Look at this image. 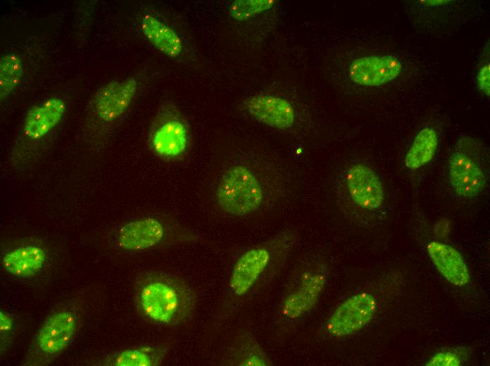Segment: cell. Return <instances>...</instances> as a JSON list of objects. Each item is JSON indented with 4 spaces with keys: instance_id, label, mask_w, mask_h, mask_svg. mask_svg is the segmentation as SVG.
I'll return each mask as SVG.
<instances>
[{
    "instance_id": "obj_15",
    "label": "cell",
    "mask_w": 490,
    "mask_h": 366,
    "mask_svg": "<svg viewBox=\"0 0 490 366\" xmlns=\"http://www.w3.org/2000/svg\"><path fill=\"white\" fill-rule=\"evenodd\" d=\"M141 30L148 41L163 54L178 57L183 51V43L178 33L155 16L146 14L141 20Z\"/></svg>"
},
{
    "instance_id": "obj_9",
    "label": "cell",
    "mask_w": 490,
    "mask_h": 366,
    "mask_svg": "<svg viewBox=\"0 0 490 366\" xmlns=\"http://www.w3.org/2000/svg\"><path fill=\"white\" fill-rule=\"evenodd\" d=\"M346 185L351 198L362 208H379L384 201V191L379 177L363 164H355L348 168Z\"/></svg>"
},
{
    "instance_id": "obj_21",
    "label": "cell",
    "mask_w": 490,
    "mask_h": 366,
    "mask_svg": "<svg viewBox=\"0 0 490 366\" xmlns=\"http://www.w3.org/2000/svg\"><path fill=\"white\" fill-rule=\"evenodd\" d=\"M153 364V358L145 351L130 349L120 353L114 360L118 366H150Z\"/></svg>"
},
{
    "instance_id": "obj_4",
    "label": "cell",
    "mask_w": 490,
    "mask_h": 366,
    "mask_svg": "<svg viewBox=\"0 0 490 366\" xmlns=\"http://www.w3.org/2000/svg\"><path fill=\"white\" fill-rule=\"evenodd\" d=\"M480 153L474 140L461 139L448 160V176L456 192L465 198L478 195L486 184Z\"/></svg>"
},
{
    "instance_id": "obj_20",
    "label": "cell",
    "mask_w": 490,
    "mask_h": 366,
    "mask_svg": "<svg viewBox=\"0 0 490 366\" xmlns=\"http://www.w3.org/2000/svg\"><path fill=\"white\" fill-rule=\"evenodd\" d=\"M275 0H236L229 7L230 15L235 20L244 21L271 8Z\"/></svg>"
},
{
    "instance_id": "obj_22",
    "label": "cell",
    "mask_w": 490,
    "mask_h": 366,
    "mask_svg": "<svg viewBox=\"0 0 490 366\" xmlns=\"http://www.w3.org/2000/svg\"><path fill=\"white\" fill-rule=\"evenodd\" d=\"M460 365L459 358L451 352L438 353L427 363L429 366H458Z\"/></svg>"
},
{
    "instance_id": "obj_2",
    "label": "cell",
    "mask_w": 490,
    "mask_h": 366,
    "mask_svg": "<svg viewBox=\"0 0 490 366\" xmlns=\"http://www.w3.org/2000/svg\"><path fill=\"white\" fill-rule=\"evenodd\" d=\"M144 314L152 320L168 325L182 324L192 317L196 295L189 284L175 275L151 278L138 292Z\"/></svg>"
},
{
    "instance_id": "obj_17",
    "label": "cell",
    "mask_w": 490,
    "mask_h": 366,
    "mask_svg": "<svg viewBox=\"0 0 490 366\" xmlns=\"http://www.w3.org/2000/svg\"><path fill=\"white\" fill-rule=\"evenodd\" d=\"M324 284L325 277L320 274L305 277L299 289L285 301L283 308L284 315L296 318L309 311L316 303Z\"/></svg>"
},
{
    "instance_id": "obj_10",
    "label": "cell",
    "mask_w": 490,
    "mask_h": 366,
    "mask_svg": "<svg viewBox=\"0 0 490 366\" xmlns=\"http://www.w3.org/2000/svg\"><path fill=\"white\" fill-rule=\"evenodd\" d=\"M246 112L259 122L287 130L294 122L295 113L291 104L284 99L272 95L258 94L244 103Z\"/></svg>"
},
{
    "instance_id": "obj_11",
    "label": "cell",
    "mask_w": 490,
    "mask_h": 366,
    "mask_svg": "<svg viewBox=\"0 0 490 366\" xmlns=\"http://www.w3.org/2000/svg\"><path fill=\"white\" fill-rule=\"evenodd\" d=\"M75 317L69 311L55 313L40 326L37 335L39 350L46 355H55L64 351L76 332Z\"/></svg>"
},
{
    "instance_id": "obj_5",
    "label": "cell",
    "mask_w": 490,
    "mask_h": 366,
    "mask_svg": "<svg viewBox=\"0 0 490 366\" xmlns=\"http://www.w3.org/2000/svg\"><path fill=\"white\" fill-rule=\"evenodd\" d=\"M189 127L173 106L165 108L151 132L150 144L154 153L166 160L180 159L188 150Z\"/></svg>"
},
{
    "instance_id": "obj_12",
    "label": "cell",
    "mask_w": 490,
    "mask_h": 366,
    "mask_svg": "<svg viewBox=\"0 0 490 366\" xmlns=\"http://www.w3.org/2000/svg\"><path fill=\"white\" fill-rule=\"evenodd\" d=\"M427 250L437 270L450 283L458 286L469 283V270L463 256L456 248L433 241L427 244Z\"/></svg>"
},
{
    "instance_id": "obj_19",
    "label": "cell",
    "mask_w": 490,
    "mask_h": 366,
    "mask_svg": "<svg viewBox=\"0 0 490 366\" xmlns=\"http://www.w3.org/2000/svg\"><path fill=\"white\" fill-rule=\"evenodd\" d=\"M23 75V63L16 54L8 53L0 59V98L8 97L20 84Z\"/></svg>"
},
{
    "instance_id": "obj_24",
    "label": "cell",
    "mask_w": 490,
    "mask_h": 366,
    "mask_svg": "<svg viewBox=\"0 0 490 366\" xmlns=\"http://www.w3.org/2000/svg\"><path fill=\"white\" fill-rule=\"evenodd\" d=\"M13 329V320L11 317L4 311L0 312L1 343L4 341L6 336L10 334Z\"/></svg>"
},
{
    "instance_id": "obj_3",
    "label": "cell",
    "mask_w": 490,
    "mask_h": 366,
    "mask_svg": "<svg viewBox=\"0 0 490 366\" xmlns=\"http://www.w3.org/2000/svg\"><path fill=\"white\" fill-rule=\"evenodd\" d=\"M117 244L125 251H144L168 239L173 242L193 240L194 235L176 223L167 225L155 217L136 219L118 231Z\"/></svg>"
},
{
    "instance_id": "obj_23",
    "label": "cell",
    "mask_w": 490,
    "mask_h": 366,
    "mask_svg": "<svg viewBox=\"0 0 490 366\" xmlns=\"http://www.w3.org/2000/svg\"><path fill=\"white\" fill-rule=\"evenodd\" d=\"M477 83L480 90L486 96L490 94V65L489 63L482 67L477 76Z\"/></svg>"
},
{
    "instance_id": "obj_13",
    "label": "cell",
    "mask_w": 490,
    "mask_h": 366,
    "mask_svg": "<svg viewBox=\"0 0 490 366\" xmlns=\"http://www.w3.org/2000/svg\"><path fill=\"white\" fill-rule=\"evenodd\" d=\"M65 108V101L58 97L49 98L33 106L23 122L25 135L32 139L42 138L61 120Z\"/></svg>"
},
{
    "instance_id": "obj_14",
    "label": "cell",
    "mask_w": 490,
    "mask_h": 366,
    "mask_svg": "<svg viewBox=\"0 0 490 366\" xmlns=\"http://www.w3.org/2000/svg\"><path fill=\"white\" fill-rule=\"evenodd\" d=\"M270 253L264 247H256L244 253L236 262L230 279L235 294H245L269 263Z\"/></svg>"
},
{
    "instance_id": "obj_18",
    "label": "cell",
    "mask_w": 490,
    "mask_h": 366,
    "mask_svg": "<svg viewBox=\"0 0 490 366\" xmlns=\"http://www.w3.org/2000/svg\"><path fill=\"white\" fill-rule=\"evenodd\" d=\"M437 146L438 138L435 130L431 127L422 129L415 137L406 155V166L415 170L427 164L432 160Z\"/></svg>"
},
{
    "instance_id": "obj_8",
    "label": "cell",
    "mask_w": 490,
    "mask_h": 366,
    "mask_svg": "<svg viewBox=\"0 0 490 366\" xmlns=\"http://www.w3.org/2000/svg\"><path fill=\"white\" fill-rule=\"evenodd\" d=\"M402 68L401 61L390 54L364 56L352 62L349 77L359 85L378 87L395 80Z\"/></svg>"
},
{
    "instance_id": "obj_6",
    "label": "cell",
    "mask_w": 490,
    "mask_h": 366,
    "mask_svg": "<svg viewBox=\"0 0 490 366\" xmlns=\"http://www.w3.org/2000/svg\"><path fill=\"white\" fill-rule=\"evenodd\" d=\"M377 303L368 293L354 295L341 303L329 318L327 329L332 336L352 334L365 327L373 317Z\"/></svg>"
},
{
    "instance_id": "obj_1",
    "label": "cell",
    "mask_w": 490,
    "mask_h": 366,
    "mask_svg": "<svg viewBox=\"0 0 490 366\" xmlns=\"http://www.w3.org/2000/svg\"><path fill=\"white\" fill-rule=\"evenodd\" d=\"M225 213L242 217L263 205L265 189L261 176L251 166L235 163L204 172L200 194Z\"/></svg>"
},
{
    "instance_id": "obj_16",
    "label": "cell",
    "mask_w": 490,
    "mask_h": 366,
    "mask_svg": "<svg viewBox=\"0 0 490 366\" xmlns=\"http://www.w3.org/2000/svg\"><path fill=\"white\" fill-rule=\"evenodd\" d=\"M46 255L42 248L22 246L7 253L3 258L4 268L13 276L29 277L42 270Z\"/></svg>"
},
{
    "instance_id": "obj_7",
    "label": "cell",
    "mask_w": 490,
    "mask_h": 366,
    "mask_svg": "<svg viewBox=\"0 0 490 366\" xmlns=\"http://www.w3.org/2000/svg\"><path fill=\"white\" fill-rule=\"evenodd\" d=\"M137 89V80L132 77L106 84L94 96V108L97 116L105 122L117 120L128 109Z\"/></svg>"
}]
</instances>
